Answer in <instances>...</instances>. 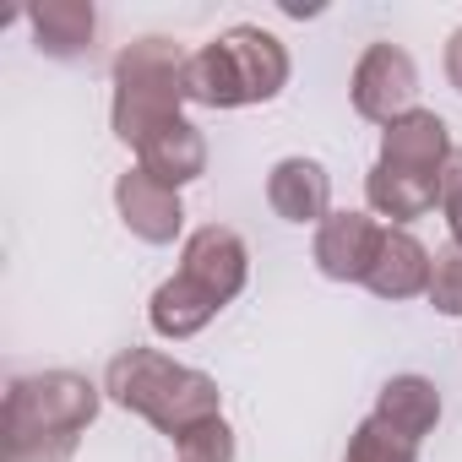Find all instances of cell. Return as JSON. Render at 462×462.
<instances>
[{
    "mask_svg": "<svg viewBox=\"0 0 462 462\" xmlns=\"http://www.w3.org/2000/svg\"><path fill=\"white\" fill-rule=\"evenodd\" d=\"M386 228L370 212H327V223L316 228V267L332 283H365L375 256H381Z\"/></svg>",
    "mask_w": 462,
    "mask_h": 462,
    "instance_id": "7",
    "label": "cell"
},
{
    "mask_svg": "<svg viewBox=\"0 0 462 462\" xmlns=\"http://www.w3.org/2000/svg\"><path fill=\"white\" fill-rule=\"evenodd\" d=\"M343 462H419V446L370 413V419H359V430L348 435V451H343Z\"/></svg>",
    "mask_w": 462,
    "mask_h": 462,
    "instance_id": "17",
    "label": "cell"
},
{
    "mask_svg": "<svg viewBox=\"0 0 462 462\" xmlns=\"http://www.w3.org/2000/svg\"><path fill=\"white\" fill-rule=\"evenodd\" d=\"M440 316H462V245H446L435 251V267H430V294H424Z\"/></svg>",
    "mask_w": 462,
    "mask_h": 462,
    "instance_id": "18",
    "label": "cell"
},
{
    "mask_svg": "<svg viewBox=\"0 0 462 462\" xmlns=\"http://www.w3.org/2000/svg\"><path fill=\"white\" fill-rule=\"evenodd\" d=\"M115 207H120L125 228H131L142 245H174V235L185 228L180 190L158 185L147 169H125V174L115 180Z\"/></svg>",
    "mask_w": 462,
    "mask_h": 462,
    "instance_id": "8",
    "label": "cell"
},
{
    "mask_svg": "<svg viewBox=\"0 0 462 462\" xmlns=\"http://www.w3.org/2000/svg\"><path fill=\"white\" fill-rule=\"evenodd\" d=\"M28 28L50 60H82V55H93L98 12L88 0H44V6H28Z\"/></svg>",
    "mask_w": 462,
    "mask_h": 462,
    "instance_id": "12",
    "label": "cell"
},
{
    "mask_svg": "<svg viewBox=\"0 0 462 462\" xmlns=\"http://www.w3.org/2000/svg\"><path fill=\"white\" fill-rule=\"evenodd\" d=\"M419 66L402 44H370L354 66V109L375 125H392L397 115L419 109Z\"/></svg>",
    "mask_w": 462,
    "mask_h": 462,
    "instance_id": "5",
    "label": "cell"
},
{
    "mask_svg": "<svg viewBox=\"0 0 462 462\" xmlns=\"http://www.w3.org/2000/svg\"><path fill=\"white\" fill-rule=\"evenodd\" d=\"M98 419V386L71 370L23 375L6 392V446L12 462H71L77 435Z\"/></svg>",
    "mask_w": 462,
    "mask_h": 462,
    "instance_id": "2",
    "label": "cell"
},
{
    "mask_svg": "<svg viewBox=\"0 0 462 462\" xmlns=\"http://www.w3.org/2000/svg\"><path fill=\"white\" fill-rule=\"evenodd\" d=\"M174 446H180V462H235V430H228L223 419L196 424V430L180 435Z\"/></svg>",
    "mask_w": 462,
    "mask_h": 462,
    "instance_id": "19",
    "label": "cell"
},
{
    "mask_svg": "<svg viewBox=\"0 0 462 462\" xmlns=\"http://www.w3.org/2000/svg\"><path fill=\"white\" fill-rule=\"evenodd\" d=\"M180 278H190L201 294L228 305L245 289V278H251V251H245V240L235 235V228L201 223L196 235L185 240V251H180Z\"/></svg>",
    "mask_w": 462,
    "mask_h": 462,
    "instance_id": "6",
    "label": "cell"
},
{
    "mask_svg": "<svg viewBox=\"0 0 462 462\" xmlns=\"http://www.w3.org/2000/svg\"><path fill=\"white\" fill-rule=\"evenodd\" d=\"M289 88V50L278 33L267 28H228L212 44L190 50L185 66V98L201 109H245V104H267Z\"/></svg>",
    "mask_w": 462,
    "mask_h": 462,
    "instance_id": "3",
    "label": "cell"
},
{
    "mask_svg": "<svg viewBox=\"0 0 462 462\" xmlns=\"http://www.w3.org/2000/svg\"><path fill=\"white\" fill-rule=\"evenodd\" d=\"M375 419L392 424L397 435H408L419 446L440 424V392H435V381H424V375H392L381 386V397H375Z\"/></svg>",
    "mask_w": 462,
    "mask_h": 462,
    "instance_id": "15",
    "label": "cell"
},
{
    "mask_svg": "<svg viewBox=\"0 0 462 462\" xmlns=\"http://www.w3.org/2000/svg\"><path fill=\"white\" fill-rule=\"evenodd\" d=\"M223 305L212 300V294H201L190 278H169V283H158V294H152V305H147V321H152V332L158 337H196L212 316H217Z\"/></svg>",
    "mask_w": 462,
    "mask_h": 462,
    "instance_id": "16",
    "label": "cell"
},
{
    "mask_svg": "<svg viewBox=\"0 0 462 462\" xmlns=\"http://www.w3.org/2000/svg\"><path fill=\"white\" fill-rule=\"evenodd\" d=\"M430 267H435V256L408 235V228H386L381 256H375L365 289L381 294V300H413V294H430Z\"/></svg>",
    "mask_w": 462,
    "mask_h": 462,
    "instance_id": "13",
    "label": "cell"
},
{
    "mask_svg": "<svg viewBox=\"0 0 462 462\" xmlns=\"http://www.w3.org/2000/svg\"><path fill=\"white\" fill-rule=\"evenodd\" d=\"M365 201H370V212H381L392 223H413V217H424L440 201V180L435 174H408V169L375 163L370 180H365Z\"/></svg>",
    "mask_w": 462,
    "mask_h": 462,
    "instance_id": "14",
    "label": "cell"
},
{
    "mask_svg": "<svg viewBox=\"0 0 462 462\" xmlns=\"http://www.w3.org/2000/svg\"><path fill=\"white\" fill-rule=\"evenodd\" d=\"M440 207H446V223H451V245H462V147L451 152V163L440 174Z\"/></svg>",
    "mask_w": 462,
    "mask_h": 462,
    "instance_id": "20",
    "label": "cell"
},
{
    "mask_svg": "<svg viewBox=\"0 0 462 462\" xmlns=\"http://www.w3.org/2000/svg\"><path fill=\"white\" fill-rule=\"evenodd\" d=\"M451 131H446V120L435 115V109H408V115H397L386 131H381V163H392V169H408V174H446V163H451Z\"/></svg>",
    "mask_w": 462,
    "mask_h": 462,
    "instance_id": "9",
    "label": "cell"
},
{
    "mask_svg": "<svg viewBox=\"0 0 462 462\" xmlns=\"http://www.w3.org/2000/svg\"><path fill=\"white\" fill-rule=\"evenodd\" d=\"M136 169H147L158 185L180 190V185H190V180L207 174V136L180 115V120L158 125V131L136 147Z\"/></svg>",
    "mask_w": 462,
    "mask_h": 462,
    "instance_id": "11",
    "label": "cell"
},
{
    "mask_svg": "<svg viewBox=\"0 0 462 462\" xmlns=\"http://www.w3.org/2000/svg\"><path fill=\"white\" fill-rule=\"evenodd\" d=\"M185 66H190V55L174 39H158V33H147V39H136L115 55V109H109V120H115V136L125 147H142L158 125L180 120V104H190L185 98Z\"/></svg>",
    "mask_w": 462,
    "mask_h": 462,
    "instance_id": "4",
    "label": "cell"
},
{
    "mask_svg": "<svg viewBox=\"0 0 462 462\" xmlns=\"http://www.w3.org/2000/svg\"><path fill=\"white\" fill-rule=\"evenodd\" d=\"M104 392H109V402H120L125 413L147 419L169 440L190 435L207 419H223L217 381L201 375V370H190V365H174L158 348H125V354H115L109 370H104Z\"/></svg>",
    "mask_w": 462,
    "mask_h": 462,
    "instance_id": "1",
    "label": "cell"
},
{
    "mask_svg": "<svg viewBox=\"0 0 462 462\" xmlns=\"http://www.w3.org/2000/svg\"><path fill=\"white\" fill-rule=\"evenodd\" d=\"M267 207L283 223H316L321 228L332 212V174L316 158H283L267 174Z\"/></svg>",
    "mask_w": 462,
    "mask_h": 462,
    "instance_id": "10",
    "label": "cell"
},
{
    "mask_svg": "<svg viewBox=\"0 0 462 462\" xmlns=\"http://www.w3.org/2000/svg\"><path fill=\"white\" fill-rule=\"evenodd\" d=\"M446 82H451V88L462 93V28H457V33L446 39Z\"/></svg>",
    "mask_w": 462,
    "mask_h": 462,
    "instance_id": "21",
    "label": "cell"
}]
</instances>
